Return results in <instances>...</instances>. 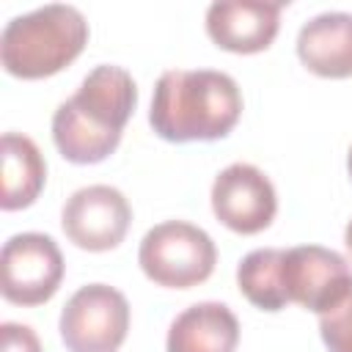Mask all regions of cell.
I'll return each instance as SVG.
<instances>
[{"instance_id": "9c48e42d", "label": "cell", "mask_w": 352, "mask_h": 352, "mask_svg": "<svg viewBox=\"0 0 352 352\" xmlns=\"http://www.w3.org/2000/svg\"><path fill=\"white\" fill-rule=\"evenodd\" d=\"M280 278L286 300L319 316L352 283V264L333 248L297 245L283 250Z\"/></svg>"}, {"instance_id": "3957f363", "label": "cell", "mask_w": 352, "mask_h": 352, "mask_svg": "<svg viewBox=\"0 0 352 352\" xmlns=\"http://www.w3.org/2000/svg\"><path fill=\"white\" fill-rule=\"evenodd\" d=\"M88 36V19L77 6L50 3L6 22L0 33V63L11 77L44 80L74 63Z\"/></svg>"}, {"instance_id": "2e32d148", "label": "cell", "mask_w": 352, "mask_h": 352, "mask_svg": "<svg viewBox=\"0 0 352 352\" xmlns=\"http://www.w3.org/2000/svg\"><path fill=\"white\" fill-rule=\"evenodd\" d=\"M0 352H44L36 330L22 322L0 324Z\"/></svg>"}, {"instance_id": "6da1fadb", "label": "cell", "mask_w": 352, "mask_h": 352, "mask_svg": "<svg viewBox=\"0 0 352 352\" xmlns=\"http://www.w3.org/2000/svg\"><path fill=\"white\" fill-rule=\"evenodd\" d=\"M138 107V85L124 66H94L77 91L52 113V143L66 162H104L121 143V135Z\"/></svg>"}, {"instance_id": "ac0fdd59", "label": "cell", "mask_w": 352, "mask_h": 352, "mask_svg": "<svg viewBox=\"0 0 352 352\" xmlns=\"http://www.w3.org/2000/svg\"><path fill=\"white\" fill-rule=\"evenodd\" d=\"M346 173H349V179H352V146H349V154H346Z\"/></svg>"}, {"instance_id": "30bf717a", "label": "cell", "mask_w": 352, "mask_h": 352, "mask_svg": "<svg viewBox=\"0 0 352 352\" xmlns=\"http://www.w3.org/2000/svg\"><path fill=\"white\" fill-rule=\"evenodd\" d=\"M283 3L267 0H214L206 8V36L226 52L256 55L272 47L280 30Z\"/></svg>"}, {"instance_id": "e0dca14e", "label": "cell", "mask_w": 352, "mask_h": 352, "mask_svg": "<svg viewBox=\"0 0 352 352\" xmlns=\"http://www.w3.org/2000/svg\"><path fill=\"white\" fill-rule=\"evenodd\" d=\"M344 245H346V253H349V258H352V220H349L346 228H344Z\"/></svg>"}, {"instance_id": "8992f818", "label": "cell", "mask_w": 352, "mask_h": 352, "mask_svg": "<svg viewBox=\"0 0 352 352\" xmlns=\"http://www.w3.org/2000/svg\"><path fill=\"white\" fill-rule=\"evenodd\" d=\"M63 253L50 234L22 231L8 236L0 250V292L14 305L50 302L63 283Z\"/></svg>"}, {"instance_id": "7a4b0ae2", "label": "cell", "mask_w": 352, "mask_h": 352, "mask_svg": "<svg viewBox=\"0 0 352 352\" xmlns=\"http://www.w3.org/2000/svg\"><path fill=\"white\" fill-rule=\"evenodd\" d=\"M242 118L236 80L217 69H168L160 74L148 124L168 143H209L231 135Z\"/></svg>"}, {"instance_id": "5b68a950", "label": "cell", "mask_w": 352, "mask_h": 352, "mask_svg": "<svg viewBox=\"0 0 352 352\" xmlns=\"http://www.w3.org/2000/svg\"><path fill=\"white\" fill-rule=\"evenodd\" d=\"M129 302L107 283L80 286L63 305L58 330L69 352H118L129 333Z\"/></svg>"}, {"instance_id": "5bb4252c", "label": "cell", "mask_w": 352, "mask_h": 352, "mask_svg": "<svg viewBox=\"0 0 352 352\" xmlns=\"http://www.w3.org/2000/svg\"><path fill=\"white\" fill-rule=\"evenodd\" d=\"M280 264H283L280 248H256L248 256H242L236 267V286L253 308L278 314L289 305L283 292Z\"/></svg>"}, {"instance_id": "4fadbf2b", "label": "cell", "mask_w": 352, "mask_h": 352, "mask_svg": "<svg viewBox=\"0 0 352 352\" xmlns=\"http://www.w3.org/2000/svg\"><path fill=\"white\" fill-rule=\"evenodd\" d=\"M0 162H3V212L28 209L36 204L47 184V162L33 138L22 132H6L0 143Z\"/></svg>"}, {"instance_id": "8fae6325", "label": "cell", "mask_w": 352, "mask_h": 352, "mask_svg": "<svg viewBox=\"0 0 352 352\" xmlns=\"http://www.w3.org/2000/svg\"><path fill=\"white\" fill-rule=\"evenodd\" d=\"M300 63L324 80L352 77V14L324 11L302 22L297 30Z\"/></svg>"}, {"instance_id": "52a82bcc", "label": "cell", "mask_w": 352, "mask_h": 352, "mask_svg": "<svg viewBox=\"0 0 352 352\" xmlns=\"http://www.w3.org/2000/svg\"><path fill=\"white\" fill-rule=\"evenodd\" d=\"M132 223V206L118 187L88 184L74 190L60 209L66 239L88 253H104L124 242Z\"/></svg>"}, {"instance_id": "9a60e30c", "label": "cell", "mask_w": 352, "mask_h": 352, "mask_svg": "<svg viewBox=\"0 0 352 352\" xmlns=\"http://www.w3.org/2000/svg\"><path fill=\"white\" fill-rule=\"evenodd\" d=\"M316 319H319V336L327 352H352V283Z\"/></svg>"}, {"instance_id": "277c9868", "label": "cell", "mask_w": 352, "mask_h": 352, "mask_svg": "<svg viewBox=\"0 0 352 352\" xmlns=\"http://www.w3.org/2000/svg\"><path fill=\"white\" fill-rule=\"evenodd\" d=\"M138 264L157 286L192 289L212 278L217 248L201 226L187 220H162L143 234Z\"/></svg>"}, {"instance_id": "ba28073f", "label": "cell", "mask_w": 352, "mask_h": 352, "mask_svg": "<svg viewBox=\"0 0 352 352\" xmlns=\"http://www.w3.org/2000/svg\"><path fill=\"white\" fill-rule=\"evenodd\" d=\"M212 212L234 234L250 236L272 226L278 214V192L270 176L250 162L226 165L212 182Z\"/></svg>"}, {"instance_id": "7c38bea8", "label": "cell", "mask_w": 352, "mask_h": 352, "mask_svg": "<svg viewBox=\"0 0 352 352\" xmlns=\"http://www.w3.org/2000/svg\"><path fill=\"white\" fill-rule=\"evenodd\" d=\"M239 319L226 302L187 305L168 327L165 352H236Z\"/></svg>"}]
</instances>
